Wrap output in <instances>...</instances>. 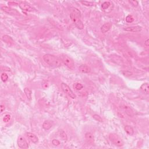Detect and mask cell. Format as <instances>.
I'll return each mask as SVG.
<instances>
[{
  "instance_id": "7c38bea8",
  "label": "cell",
  "mask_w": 149,
  "mask_h": 149,
  "mask_svg": "<svg viewBox=\"0 0 149 149\" xmlns=\"http://www.w3.org/2000/svg\"><path fill=\"white\" fill-rule=\"evenodd\" d=\"M26 136L29 139V140H30V141L32 142L33 143H37L38 141V137H37L36 135L34 134V133L28 132V133H26Z\"/></svg>"
},
{
  "instance_id": "277c9868",
  "label": "cell",
  "mask_w": 149,
  "mask_h": 149,
  "mask_svg": "<svg viewBox=\"0 0 149 149\" xmlns=\"http://www.w3.org/2000/svg\"><path fill=\"white\" fill-rule=\"evenodd\" d=\"M61 88L62 89L65 93H66L68 96H69L72 99H74L76 98V96L74 94V93L73 92V91L71 89L69 86L67 85V84L65 83H61Z\"/></svg>"
},
{
  "instance_id": "484cf974",
  "label": "cell",
  "mask_w": 149,
  "mask_h": 149,
  "mask_svg": "<svg viewBox=\"0 0 149 149\" xmlns=\"http://www.w3.org/2000/svg\"><path fill=\"white\" fill-rule=\"evenodd\" d=\"M10 119H11V115H8V114L5 115L3 118V121H4V122H9V121H10Z\"/></svg>"
},
{
  "instance_id": "d6986e66",
  "label": "cell",
  "mask_w": 149,
  "mask_h": 149,
  "mask_svg": "<svg viewBox=\"0 0 149 149\" xmlns=\"http://www.w3.org/2000/svg\"><path fill=\"white\" fill-rule=\"evenodd\" d=\"M124 110L125 111V112H126L128 115L130 116V117H132V116L133 115V111H132V110H131V109L129 108V107L125 106V107H124Z\"/></svg>"
},
{
  "instance_id": "83f0119b",
  "label": "cell",
  "mask_w": 149,
  "mask_h": 149,
  "mask_svg": "<svg viewBox=\"0 0 149 149\" xmlns=\"http://www.w3.org/2000/svg\"><path fill=\"white\" fill-rule=\"evenodd\" d=\"M129 2L135 7H136L139 5V2L137 1H129Z\"/></svg>"
},
{
  "instance_id": "7402d4cb",
  "label": "cell",
  "mask_w": 149,
  "mask_h": 149,
  "mask_svg": "<svg viewBox=\"0 0 149 149\" xmlns=\"http://www.w3.org/2000/svg\"><path fill=\"white\" fill-rule=\"evenodd\" d=\"M60 137H61V139H62L63 140H67V139H68L67 135L64 131L61 130V132L60 133Z\"/></svg>"
},
{
  "instance_id": "e0dca14e",
  "label": "cell",
  "mask_w": 149,
  "mask_h": 149,
  "mask_svg": "<svg viewBox=\"0 0 149 149\" xmlns=\"http://www.w3.org/2000/svg\"><path fill=\"white\" fill-rule=\"evenodd\" d=\"M124 129H125V132H126L129 135L132 136V135H133V133H134L133 129L132 128V126H130V125H126V126H125V128H124Z\"/></svg>"
},
{
  "instance_id": "cb8c5ba5",
  "label": "cell",
  "mask_w": 149,
  "mask_h": 149,
  "mask_svg": "<svg viewBox=\"0 0 149 149\" xmlns=\"http://www.w3.org/2000/svg\"><path fill=\"white\" fill-rule=\"evenodd\" d=\"M81 3H82L83 5L87 6H93L94 5L93 2H89V1H81Z\"/></svg>"
},
{
  "instance_id": "4fadbf2b",
  "label": "cell",
  "mask_w": 149,
  "mask_h": 149,
  "mask_svg": "<svg viewBox=\"0 0 149 149\" xmlns=\"http://www.w3.org/2000/svg\"><path fill=\"white\" fill-rule=\"evenodd\" d=\"M85 139H86V141L90 143V144H93L94 141L93 135L90 132H87L85 134Z\"/></svg>"
},
{
  "instance_id": "8fae6325",
  "label": "cell",
  "mask_w": 149,
  "mask_h": 149,
  "mask_svg": "<svg viewBox=\"0 0 149 149\" xmlns=\"http://www.w3.org/2000/svg\"><path fill=\"white\" fill-rule=\"evenodd\" d=\"M79 70L83 74H88L91 72V68L86 65H82L79 68Z\"/></svg>"
},
{
  "instance_id": "3957f363",
  "label": "cell",
  "mask_w": 149,
  "mask_h": 149,
  "mask_svg": "<svg viewBox=\"0 0 149 149\" xmlns=\"http://www.w3.org/2000/svg\"><path fill=\"white\" fill-rule=\"evenodd\" d=\"M109 139L114 145L118 147H122L124 146V142L119 135L116 133H111L109 135Z\"/></svg>"
},
{
  "instance_id": "9c48e42d",
  "label": "cell",
  "mask_w": 149,
  "mask_h": 149,
  "mask_svg": "<svg viewBox=\"0 0 149 149\" xmlns=\"http://www.w3.org/2000/svg\"><path fill=\"white\" fill-rule=\"evenodd\" d=\"M142 28L141 26H131L124 29V30L127 31H130V32H139L142 30Z\"/></svg>"
},
{
  "instance_id": "ac0fdd59",
  "label": "cell",
  "mask_w": 149,
  "mask_h": 149,
  "mask_svg": "<svg viewBox=\"0 0 149 149\" xmlns=\"http://www.w3.org/2000/svg\"><path fill=\"white\" fill-rule=\"evenodd\" d=\"M25 93L26 97H27V99H29V100H31V90L29 88H25L24 90Z\"/></svg>"
},
{
  "instance_id": "ffe728a7",
  "label": "cell",
  "mask_w": 149,
  "mask_h": 149,
  "mask_svg": "<svg viewBox=\"0 0 149 149\" xmlns=\"http://www.w3.org/2000/svg\"><path fill=\"white\" fill-rule=\"evenodd\" d=\"M74 87L76 90H81L83 89V86L81 83H75L74 85Z\"/></svg>"
},
{
  "instance_id": "52a82bcc",
  "label": "cell",
  "mask_w": 149,
  "mask_h": 149,
  "mask_svg": "<svg viewBox=\"0 0 149 149\" xmlns=\"http://www.w3.org/2000/svg\"><path fill=\"white\" fill-rule=\"evenodd\" d=\"M2 11H4V12L8 13V14L16 15H19V12L18 11H17L16 9H12L11 8L7 7V6H3V7H2Z\"/></svg>"
},
{
  "instance_id": "4dcf8cb0",
  "label": "cell",
  "mask_w": 149,
  "mask_h": 149,
  "mask_svg": "<svg viewBox=\"0 0 149 149\" xmlns=\"http://www.w3.org/2000/svg\"><path fill=\"white\" fill-rule=\"evenodd\" d=\"M0 108H1V112H2L4 111V110H5V106H3V105H1L0 106Z\"/></svg>"
},
{
  "instance_id": "f546056e",
  "label": "cell",
  "mask_w": 149,
  "mask_h": 149,
  "mask_svg": "<svg viewBox=\"0 0 149 149\" xmlns=\"http://www.w3.org/2000/svg\"><path fill=\"white\" fill-rule=\"evenodd\" d=\"M144 45H145L146 47H148L149 46V38H147V39L146 40L145 42H144Z\"/></svg>"
},
{
  "instance_id": "8992f818",
  "label": "cell",
  "mask_w": 149,
  "mask_h": 149,
  "mask_svg": "<svg viewBox=\"0 0 149 149\" xmlns=\"http://www.w3.org/2000/svg\"><path fill=\"white\" fill-rule=\"evenodd\" d=\"M18 145L21 149H27L29 148V144L25 138L23 136H19L18 139Z\"/></svg>"
},
{
  "instance_id": "9a60e30c",
  "label": "cell",
  "mask_w": 149,
  "mask_h": 149,
  "mask_svg": "<svg viewBox=\"0 0 149 149\" xmlns=\"http://www.w3.org/2000/svg\"><path fill=\"white\" fill-rule=\"evenodd\" d=\"M52 126V122L50 121H45L43 124V128L45 130H49Z\"/></svg>"
},
{
  "instance_id": "44dd1931",
  "label": "cell",
  "mask_w": 149,
  "mask_h": 149,
  "mask_svg": "<svg viewBox=\"0 0 149 149\" xmlns=\"http://www.w3.org/2000/svg\"><path fill=\"white\" fill-rule=\"evenodd\" d=\"M110 6H111V2H109V1H106V2H103L102 4L101 7L103 9H107L109 8Z\"/></svg>"
},
{
  "instance_id": "d4e9b609",
  "label": "cell",
  "mask_w": 149,
  "mask_h": 149,
  "mask_svg": "<svg viewBox=\"0 0 149 149\" xmlns=\"http://www.w3.org/2000/svg\"><path fill=\"white\" fill-rule=\"evenodd\" d=\"M126 21L128 23H132L134 21V18L132 15H128L126 17Z\"/></svg>"
},
{
  "instance_id": "4316f807",
  "label": "cell",
  "mask_w": 149,
  "mask_h": 149,
  "mask_svg": "<svg viewBox=\"0 0 149 149\" xmlns=\"http://www.w3.org/2000/svg\"><path fill=\"white\" fill-rule=\"evenodd\" d=\"M52 143L54 146H58L60 144V142L57 139H53L52 141Z\"/></svg>"
},
{
  "instance_id": "6da1fadb",
  "label": "cell",
  "mask_w": 149,
  "mask_h": 149,
  "mask_svg": "<svg viewBox=\"0 0 149 149\" xmlns=\"http://www.w3.org/2000/svg\"><path fill=\"white\" fill-rule=\"evenodd\" d=\"M81 12L77 8H72V12L70 14V17H71V20H72L75 26L78 27V29L82 30L84 28V25L82 20L80 19L81 18Z\"/></svg>"
},
{
  "instance_id": "603a6c76",
  "label": "cell",
  "mask_w": 149,
  "mask_h": 149,
  "mask_svg": "<svg viewBox=\"0 0 149 149\" xmlns=\"http://www.w3.org/2000/svg\"><path fill=\"white\" fill-rule=\"evenodd\" d=\"M1 78L2 82H6V81H8V74H5V73H3V74H1Z\"/></svg>"
},
{
  "instance_id": "f1b7e54d",
  "label": "cell",
  "mask_w": 149,
  "mask_h": 149,
  "mask_svg": "<svg viewBox=\"0 0 149 149\" xmlns=\"http://www.w3.org/2000/svg\"><path fill=\"white\" fill-rule=\"evenodd\" d=\"M93 117L96 120V121H99V122H103V120H102L101 118V117L99 115L95 114V115H94L93 116Z\"/></svg>"
},
{
  "instance_id": "ba28073f",
  "label": "cell",
  "mask_w": 149,
  "mask_h": 149,
  "mask_svg": "<svg viewBox=\"0 0 149 149\" xmlns=\"http://www.w3.org/2000/svg\"><path fill=\"white\" fill-rule=\"evenodd\" d=\"M19 6L22 9H23V11H29V12H31L33 11V8H31L29 4H27L26 2H21L20 4H19Z\"/></svg>"
},
{
  "instance_id": "7a4b0ae2",
  "label": "cell",
  "mask_w": 149,
  "mask_h": 149,
  "mask_svg": "<svg viewBox=\"0 0 149 149\" xmlns=\"http://www.w3.org/2000/svg\"><path fill=\"white\" fill-rule=\"evenodd\" d=\"M43 60L45 63L52 67H59L62 65V60L57 56L51 54L44 55L43 56Z\"/></svg>"
},
{
  "instance_id": "30bf717a",
  "label": "cell",
  "mask_w": 149,
  "mask_h": 149,
  "mask_svg": "<svg viewBox=\"0 0 149 149\" xmlns=\"http://www.w3.org/2000/svg\"><path fill=\"white\" fill-rule=\"evenodd\" d=\"M112 26V24L111 22L105 23V24L101 26V31L102 33H103L107 32V31H108L109 30H110V29L111 28Z\"/></svg>"
},
{
  "instance_id": "2e32d148",
  "label": "cell",
  "mask_w": 149,
  "mask_h": 149,
  "mask_svg": "<svg viewBox=\"0 0 149 149\" xmlns=\"http://www.w3.org/2000/svg\"><path fill=\"white\" fill-rule=\"evenodd\" d=\"M140 89L146 94H149V86L148 83H143L140 87Z\"/></svg>"
},
{
  "instance_id": "5b68a950",
  "label": "cell",
  "mask_w": 149,
  "mask_h": 149,
  "mask_svg": "<svg viewBox=\"0 0 149 149\" xmlns=\"http://www.w3.org/2000/svg\"><path fill=\"white\" fill-rule=\"evenodd\" d=\"M62 62L68 68L71 69H74V61L69 56H65L62 58Z\"/></svg>"
},
{
  "instance_id": "5bb4252c",
  "label": "cell",
  "mask_w": 149,
  "mask_h": 149,
  "mask_svg": "<svg viewBox=\"0 0 149 149\" xmlns=\"http://www.w3.org/2000/svg\"><path fill=\"white\" fill-rule=\"evenodd\" d=\"M2 40L5 43H6L9 45H12L13 43V39H12L11 37H9V36L7 35L3 36L2 37Z\"/></svg>"
}]
</instances>
